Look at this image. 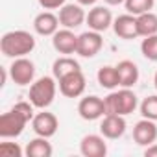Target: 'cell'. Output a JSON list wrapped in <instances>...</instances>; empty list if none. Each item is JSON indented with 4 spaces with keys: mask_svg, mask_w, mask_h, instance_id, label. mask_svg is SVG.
<instances>
[{
    "mask_svg": "<svg viewBox=\"0 0 157 157\" xmlns=\"http://www.w3.org/2000/svg\"><path fill=\"white\" fill-rule=\"evenodd\" d=\"M35 48V37L26 32V30H13L2 35L0 39V50L6 57L17 59V57H26L32 54Z\"/></svg>",
    "mask_w": 157,
    "mask_h": 157,
    "instance_id": "1",
    "label": "cell"
},
{
    "mask_svg": "<svg viewBox=\"0 0 157 157\" xmlns=\"http://www.w3.org/2000/svg\"><path fill=\"white\" fill-rule=\"evenodd\" d=\"M57 80L54 76H43L39 80H35L30 85V102L33 104V107L37 109H46L54 104L56 100V93H57Z\"/></svg>",
    "mask_w": 157,
    "mask_h": 157,
    "instance_id": "2",
    "label": "cell"
},
{
    "mask_svg": "<svg viewBox=\"0 0 157 157\" xmlns=\"http://www.w3.org/2000/svg\"><path fill=\"white\" fill-rule=\"evenodd\" d=\"M104 100H105V111L111 115L128 117L139 107V98L129 87H122L120 91H111Z\"/></svg>",
    "mask_w": 157,
    "mask_h": 157,
    "instance_id": "3",
    "label": "cell"
},
{
    "mask_svg": "<svg viewBox=\"0 0 157 157\" xmlns=\"http://www.w3.org/2000/svg\"><path fill=\"white\" fill-rule=\"evenodd\" d=\"M28 122H32V120L26 118L21 111L11 107L8 113H2V117H0V137L2 139H17L19 135H22Z\"/></svg>",
    "mask_w": 157,
    "mask_h": 157,
    "instance_id": "4",
    "label": "cell"
},
{
    "mask_svg": "<svg viewBox=\"0 0 157 157\" xmlns=\"http://www.w3.org/2000/svg\"><path fill=\"white\" fill-rule=\"evenodd\" d=\"M10 76L15 85H32L33 83V78H35V63L28 57H17L13 59L11 67L8 68Z\"/></svg>",
    "mask_w": 157,
    "mask_h": 157,
    "instance_id": "5",
    "label": "cell"
},
{
    "mask_svg": "<svg viewBox=\"0 0 157 157\" xmlns=\"http://www.w3.org/2000/svg\"><path fill=\"white\" fill-rule=\"evenodd\" d=\"M57 83H59V93L63 96H67V98H80L85 93V87H87L85 74L82 70L67 74L65 78L57 80Z\"/></svg>",
    "mask_w": 157,
    "mask_h": 157,
    "instance_id": "6",
    "label": "cell"
},
{
    "mask_svg": "<svg viewBox=\"0 0 157 157\" xmlns=\"http://www.w3.org/2000/svg\"><path fill=\"white\" fill-rule=\"evenodd\" d=\"M102 46H104L102 33L94 32V30H89V32H83L82 35H78V50H76V54L80 57L91 59L102 50Z\"/></svg>",
    "mask_w": 157,
    "mask_h": 157,
    "instance_id": "7",
    "label": "cell"
},
{
    "mask_svg": "<svg viewBox=\"0 0 157 157\" xmlns=\"http://www.w3.org/2000/svg\"><path fill=\"white\" fill-rule=\"evenodd\" d=\"M78 115H80L83 120H98L102 118L104 115H107L105 111V100L96 96V94H91V96H85L80 100V104H78Z\"/></svg>",
    "mask_w": 157,
    "mask_h": 157,
    "instance_id": "8",
    "label": "cell"
},
{
    "mask_svg": "<svg viewBox=\"0 0 157 157\" xmlns=\"http://www.w3.org/2000/svg\"><path fill=\"white\" fill-rule=\"evenodd\" d=\"M57 17H59L61 26L68 28V30L80 28L87 21V13H85L82 4H65L63 8H59V15Z\"/></svg>",
    "mask_w": 157,
    "mask_h": 157,
    "instance_id": "9",
    "label": "cell"
},
{
    "mask_svg": "<svg viewBox=\"0 0 157 157\" xmlns=\"http://www.w3.org/2000/svg\"><path fill=\"white\" fill-rule=\"evenodd\" d=\"M57 128H59V120L54 113L46 111V109H41V113H37L32 120V129L35 131V135L39 137H54L57 133Z\"/></svg>",
    "mask_w": 157,
    "mask_h": 157,
    "instance_id": "10",
    "label": "cell"
},
{
    "mask_svg": "<svg viewBox=\"0 0 157 157\" xmlns=\"http://www.w3.org/2000/svg\"><path fill=\"white\" fill-rule=\"evenodd\" d=\"M113 13H111V10H107V8H104V6H94L93 10H89V13H87V26H89V30H94V32H100V33H104V32H107L109 28H113Z\"/></svg>",
    "mask_w": 157,
    "mask_h": 157,
    "instance_id": "11",
    "label": "cell"
},
{
    "mask_svg": "<svg viewBox=\"0 0 157 157\" xmlns=\"http://www.w3.org/2000/svg\"><path fill=\"white\" fill-rule=\"evenodd\" d=\"M52 46H54L56 52H59L63 56L76 54V50H78V35L74 33V30H68V28L57 30L52 35Z\"/></svg>",
    "mask_w": 157,
    "mask_h": 157,
    "instance_id": "12",
    "label": "cell"
},
{
    "mask_svg": "<svg viewBox=\"0 0 157 157\" xmlns=\"http://www.w3.org/2000/svg\"><path fill=\"white\" fill-rule=\"evenodd\" d=\"M100 133L109 139V140H117L126 133V118L122 115H104L102 122H100Z\"/></svg>",
    "mask_w": 157,
    "mask_h": 157,
    "instance_id": "13",
    "label": "cell"
},
{
    "mask_svg": "<svg viewBox=\"0 0 157 157\" xmlns=\"http://www.w3.org/2000/svg\"><path fill=\"white\" fill-rule=\"evenodd\" d=\"M133 140L139 146H150L157 140V124L150 118H140L133 126Z\"/></svg>",
    "mask_w": 157,
    "mask_h": 157,
    "instance_id": "14",
    "label": "cell"
},
{
    "mask_svg": "<svg viewBox=\"0 0 157 157\" xmlns=\"http://www.w3.org/2000/svg\"><path fill=\"white\" fill-rule=\"evenodd\" d=\"M113 32H115L120 39H124V41H131V39L140 37V35H139V28H137V17L131 15V13L118 15V17L113 21Z\"/></svg>",
    "mask_w": 157,
    "mask_h": 157,
    "instance_id": "15",
    "label": "cell"
},
{
    "mask_svg": "<svg viewBox=\"0 0 157 157\" xmlns=\"http://www.w3.org/2000/svg\"><path fill=\"white\" fill-rule=\"evenodd\" d=\"M80 151L83 157H105L107 142L104 135H85L80 142Z\"/></svg>",
    "mask_w": 157,
    "mask_h": 157,
    "instance_id": "16",
    "label": "cell"
},
{
    "mask_svg": "<svg viewBox=\"0 0 157 157\" xmlns=\"http://www.w3.org/2000/svg\"><path fill=\"white\" fill-rule=\"evenodd\" d=\"M117 72H118V82H120V87H135L137 82H139V67L135 61H129V59H122L118 61L117 65Z\"/></svg>",
    "mask_w": 157,
    "mask_h": 157,
    "instance_id": "17",
    "label": "cell"
},
{
    "mask_svg": "<svg viewBox=\"0 0 157 157\" xmlns=\"http://www.w3.org/2000/svg\"><path fill=\"white\" fill-rule=\"evenodd\" d=\"M59 17L57 15H54L52 11H43V13H39L35 19H33V30L39 33V35H43V37H50V35H54L57 30H59Z\"/></svg>",
    "mask_w": 157,
    "mask_h": 157,
    "instance_id": "18",
    "label": "cell"
},
{
    "mask_svg": "<svg viewBox=\"0 0 157 157\" xmlns=\"http://www.w3.org/2000/svg\"><path fill=\"white\" fill-rule=\"evenodd\" d=\"M76 70H82V67H80V63H78L74 57H70V56H61L52 65V76L56 78V80H61V78H65L67 74H72Z\"/></svg>",
    "mask_w": 157,
    "mask_h": 157,
    "instance_id": "19",
    "label": "cell"
},
{
    "mask_svg": "<svg viewBox=\"0 0 157 157\" xmlns=\"http://www.w3.org/2000/svg\"><path fill=\"white\" fill-rule=\"evenodd\" d=\"M24 153H26L28 157H52L54 148H52V144L48 142L46 137H39V135H37L35 139H32V140L26 144Z\"/></svg>",
    "mask_w": 157,
    "mask_h": 157,
    "instance_id": "20",
    "label": "cell"
},
{
    "mask_svg": "<svg viewBox=\"0 0 157 157\" xmlns=\"http://www.w3.org/2000/svg\"><path fill=\"white\" fill-rule=\"evenodd\" d=\"M96 80H98L100 87H104V89H107V91H115L117 87H120L117 67H111V65H104V67L98 68Z\"/></svg>",
    "mask_w": 157,
    "mask_h": 157,
    "instance_id": "21",
    "label": "cell"
},
{
    "mask_svg": "<svg viewBox=\"0 0 157 157\" xmlns=\"http://www.w3.org/2000/svg\"><path fill=\"white\" fill-rule=\"evenodd\" d=\"M137 28L140 37H150L157 33V15L153 11H146L142 15H137Z\"/></svg>",
    "mask_w": 157,
    "mask_h": 157,
    "instance_id": "22",
    "label": "cell"
},
{
    "mask_svg": "<svg viewBox=\"0 0 157 157\" xmlns=\"http://www.w3.org/2000/svg\"><path fill=\"white\" fill-rule=\"evenodd\" d=\"M124 6L126 11L131 15H142L146 11H151L155 6V0H124Z\"/></svg>",
    "mask_w": 157,
    "mask_h": 157,
    "instance_id": "23",
    "label": "cell"
},
{
    "mask_svg": "<svg viewBox=\"0 0 157 157\" xmlns=\"http://www.w3.org/2000/svg\"><path fill=\"white\" fill-rule=\"evenodd\" d=\"M140 115L142 118H150V120H155L157 122V94H151V96H146L140 105Z\"/></svg>",
    "mask_w": 157,
    "mask_h": 157,
    "instance_id": "24",
    "label": "cell"
},
{
    "mask_svg": "<svg viewBox=\"0 0 157 157\" xmlns=\"http://www.w3.org/2000/svg\"><path fill=\"white\" fill-rule=\"evenodd\" d=\"M140 52H142V56H144L148 61L157 63V33L142 39V43H140Z\"/></svg>",
    "mask_w": 157,
    "mask_h": 157,
    "instance_id": "25",
    "label": "cell"
},
{
    "mask_svg": "<svg viewBox=\"0 0 157 157\" xmlns=\"http://www.w3.org/2000/svg\"><path fill=\"white\" fill-rule=\"evenodd\" d=\"M24 150L17 144V142H0V155L2 157H22Z\"/></svg>",
    "mask_w": 157,
    "mask_h": 157,
    "instance_id": "26",
    "label": "cell"
},
{
    "mask_svg": "<svg viewBox=\"0 0 157 157\" xmlns=\"http://www.w3.org/2000/svg\"><path fill=\"white\" fill-rule=\"evenodd\" d=\"M37 2H39V6L44 8V10H59V8L65 6L67 0H37Z\"/></svg>",
    "mask_w": 157,
    "mask_h": 157,
    "instance_id": "27",
    "label": "cell"
},
{
    "mask_svg": "<svg viewBox=\"0 0 157 157\" xmlns=\"http://www.w3.org/2000/svg\"><path fill=\"white\" fill-rule=\"evenodd\" d=\"M144 155H146V157H157V144L153 142V144L146 146V150H144Z\"/></svg>",
    "mask_w": 157,
    "mask_h": 157,
    "instance_id": "28",
    "label": "cell"
},
{
    "mask_svg": "<svg viewBox=\"0 0 157 157\" xmlns=\"http://www.w3.org/2000/svg\"><path fill=\"white\" fill-rule=\"evenodd\" d=\"M78 4H82V6H94L98 0H76Z\"/></svg>",
    "mask_w": 157,
    "mask_h": 157,
    "instance_id": "29",
    "label": "cell"
},
{
    "mask_svg": "<svg viewBox=\"0 0 157 157\" xmlns=\"http://www.w3.org/2000/svg\"><path fill=\"white\" fill-rule=\"evenodd\" d=\"M104 2L109 6H118V4H124V0H104Z\"/></svg>",
    "mask_w": 157,
    "mask_h": 157,
    "instance_id": "30",
    "label": "cell"
},
{
    "mask_svg": "<svg viewBox=\"0 0 157 157\" xmlns=\"http://www.w3.org/2000/svg\"><path fill=\"white\" fill-rule=\"evenodd\" d=\"M153 85H155V89H157V72H155V76H153Z\"/></svg>",
    "mask_w": 157,
    "mask_h": 157,
    "instance_id": "31",
    "label": "cell"
}]
</instances>
